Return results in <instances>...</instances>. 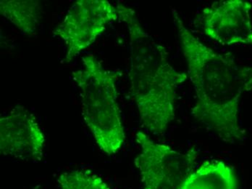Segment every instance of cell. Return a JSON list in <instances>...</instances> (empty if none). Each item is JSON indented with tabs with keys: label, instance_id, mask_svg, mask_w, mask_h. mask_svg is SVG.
I'll use <instances>...</instances> for the list:
<instances>
[{
	"label": "cell",
	"instance_id": "6da1fadb",
	"mask_svg": "<svg viewBox=\"0 0 252 189\" xmlns=\"http://www.w3.org/2000/svg\"><path fill=\"white\" fill-rule=\"evenodd\" d=\"M172 15L196 94L192 116L224 142H242L247 135L240 123V104L243 95L252 90V68L206 45L176 10Z\"/></svg>",
	"mask_w": 252,
	"mask_h": 189
},
{
	"label": "cell",
	"instance_id": "277c9868",
	"mask_svg": "<svg viewBox=\"0 0 252 189\" xmlns=\"http://www.w3.org/2000/svg\"><path fill=\"white\" fill-rule=\"evenodd\" d=\"M140 152L134 160L144 189H184L194 171L199 152L192 148L180 151L155 142L149 135L138 132Z\"/></svg>",
	"mask_w": 252,
	"mask_h": 189
},
{
	"label": "cell",
	"instance_id": "8992f818",
	"mask_svg": "<svg viewBox=\"0 0 252 189\" xmlns=\"http://www.w3.org/2000/svg\"><path fill=\"white\" fill-rule=\"evenodd\" d=\"M252 2L246 0L214 2L203 10V32L222 45L252 47Z\"/></svg>",
	"mask_w": 252,
	"mask_h": 189
},
{
	"label": "cell",
	"instance_id": "52a82bcc",
	"mask_svg": "<svg viewBox=\"0 0 252 189\" xmlns=\"http://www.w3.org/2000/svg\"><path fill=\"white\" fill-rule=\"evenodd\" d=\"M45 136L34 115L25 107H14L0 118V151L26 162H39L44 156Z\"/></svg>",
	"mask_w": 252,
	"mask_h": 189
},
{
	"label": "cell",
	"instance_id": "3957f363",
	"mask_svg": "<svg viewBox=\"0 0 252 189\" xmlns=\"http://www.w3.org/2000/svg\"><path fill=\"white\" fill-rule=\"evenodd\" d=\"M82 61L84 67L72 76L79 88L83 117L99 149L112 156L126 141L116 87L119 74L104 69L94 55Z\"/></svg>",
	"mask_w": 252,
	"mask_h": 189
},
{
	"label": "cell",
	"instance_id": "5b68a950",
	"mask_svg": "<svg viewBox=\"0 0 252 189\" xmlns=\"http://www.w3.org/2000/svg\"><path fill=\"white\" fill-rule=\"evenodd\" d=\"M119 18L117 7L106 0H78L67 10L54 35L66 45L64 62L69 63L92 45L110 23Z\"/></svg>",
	"mask_w": 252,
	"mask_h": 189
},
{
	"label": "cell",
	"instance_id": "7a4b0ae2",
	"mask_svg": "<svg viewBox=\"0 0 252 189\" xmlns=\"http://www.w3.org/2000/svg\"><path fill=\"white\" fill-rule=\"evenodd\" d=\"M116 7L130 38L129 79L140 120L152 134L163 135L176 119L177 90L188 75L170 64L165 47L144 29L135 10L121 3Z\"/></svg>",
	"mask_w": 252,
	"mask_h": 189
},
{
	"label": "cell",
	"instance_id": "30bf717a",
	"mask_svg": "<svg viewBox=\"0 0 252 189\" xmlns=\"http://www.w3.org/2000/svg\"><path fill=\"white\" fill-rule=\"evenodd\" d=\"M60 189H113L101 177L88 170L64 172L58 178Z\"/></svg>",
	"mask_w": 252,
	"mask_h": 189
},
{
	"label": "cell",
	"instance_id": "9c48e42d",
	"mask_svg": "<svg viewBox=\"0 0 252 189\" xmlns=\"http://www.w3.org/2000/svg\"><path fill=\"white\" fill-rule=\"evenodd\" d=\"M0 13L23 34L32 36L41 18V7L36 0H1Z\"/></svg>",
	"mask_w": 252,
	"mask_h": 189
},
{
	"label": "cell",
	"instance_id": "ba28073f",
	"mask_svg": "<svg viewBox=\"0 0 252 189\" xmlns=\"http://www.w3.org/2000/svg\"><path fill=\"white\" fill-rule=\"evenodd\" d=\"M184 189H239V180L226 163L207 161L192 173Z\"/></svg>",
	"mask_w": 252,
	"mask_h": 189
}]
</instances>
